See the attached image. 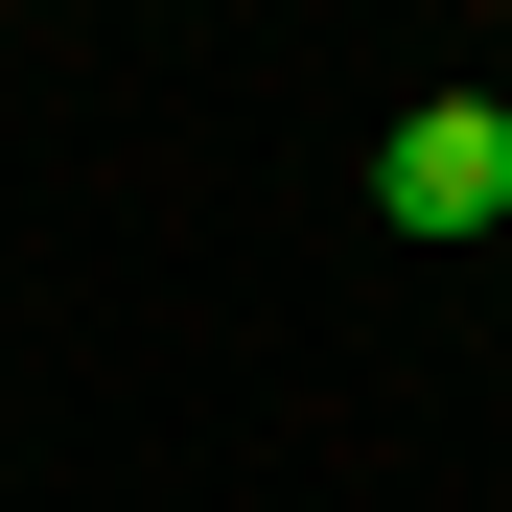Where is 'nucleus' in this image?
Masks as SVG:
<instances>
[{
  "label": "nucleus",
  "mask_w": 512,
  "mask_h": 512,
  "mask_svg": "<svg viewBox=\"0 0 512 512\" xmlns=\"http://www.w3.org/2000/svg\"><path fill=\"white\" fill-rule=\"evenodd\" d=\"M373 233H419V256L512 233V117H489V94H419V117L373 140Z\"/></svg>",
  "instance_id": "f257e3e1"
},
{
  "label": "nucleus",
  "mask_w": 512,
  "mask_h": 512,
  "mask_svg": "<svg viewBox=\"0 0 512 512\" xmlns=\"http://www.w3.org/2000/svg\"><path fill=\"white\" fill-rule=\"evenodd\" d=\"M489 117H512V70H489Z\"/></svg>",
  "instance_id": "f03ea898"
}]
</instances>
